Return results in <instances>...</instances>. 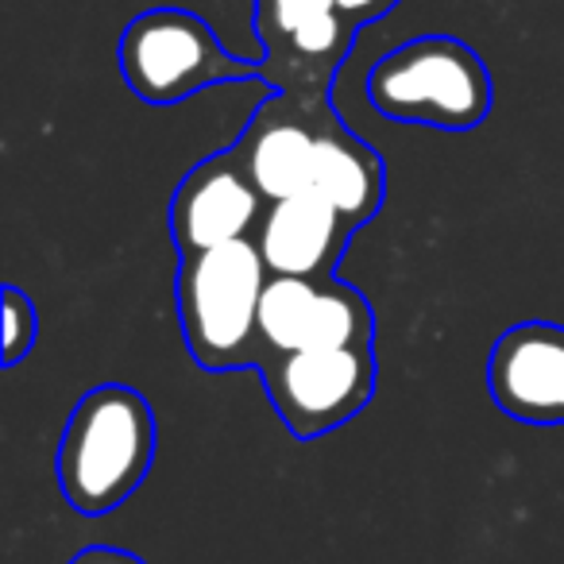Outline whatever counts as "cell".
Segmentation results:
<instances>
[{"mask_svg":"<svg viewBox=\"0 0 564 564\" xmlns=\"http://www.w3.org/2000/svg\"><path fill=\"white\" fill-rule=\"evenodd\" d=\"M70 564H143L135 553H124V549H105V545H94V549H82Z\"/></svg>","mask_w":564,"mask_h":564,"instance_id":"obj_14","label":"cell"},{"mask_svg":"<svg viewBox=\"0 0 564 564\" xmlns=\"http://www.w3.org/2000/svg\"><path fill=\"white\" fill-rule=\"evenodd\" d=\"M274 414L299 441H314L352 422L376 394L371 348H299L274 352L259 368Z\"/></svg>","mask_w":564,"mask_h":564,"instance_id":"obj_5","label":"cell"},{"mask_svg":"<svg viewBox=\"0 0 564 564\" xmlns=\"http://www.w3.org/2000/svg\"><path fill=\"white\" fill-rule=\"evenodd\" d=\"M259 340L267 348V360L274 352H299V348H371L376 310L352 282H340L333 274L325 279L271 274L259 299Z\"/></svg>","mask_w":564,"mask_h":564,"instance_id":"obj_6","label":"cell"},{"mask_svg":"<svg viewBox=\"0 0 564 564\" xmlns=\"http://www.w3.org/2000/svg\"><path fill=\"white\" fill-rule=\"evenodd\" d=\"M487 391L502 414L525 425H564V329L525 322L487 356Z\"/></svg>","mask_w":564,"mask_h":564,"instance_id":"obj_8","label":"cell"},{"mask_svg":"<svg viewBox=\"0 0 564 564\" xmlns=\"http://www.w3.org/2000/svg\"><path fill=\"white\" fill-rule=\"evenodd\" d=\"M155 445V414L135 387L101 383L86 391L66 422L55 456L66 502L86 518L124 507L148 479Z\"/></svg>","mask_w":564,"mask_h":564,"instance_id":"obj_1","label":"cell"},{"mask_svg":"<svg viewBox=\"0 0 564 564\" xmlns=\"http://www.w3.org/2000/svg\"><path fill=\"white\" fill-rule=\"evenodd\" d=\"M356 225L314 194H291L267 202L256 228V248L271 274L325 279L340 263Z\"/></svg>","mask_w":564,"mask_h":564,"instance_id":"obj_10","label":"cell"},{"mask_svg":"<svg viewBox=\"0 0 564 564\" xmlns=\"http://www.w3.org/2000/svg\"><path fill=\"white\" fill-rule=\"evenodd\" d=\"M40 337V310L20 286H4V368H17Z\"/></svg>","mask_w":564,"mask_h":564,"instance_id":"obj_12","label":"cell"},{"mask_svg":"<svg viewBox=\"0 0 564 564\" xmlns=\"http://www.w3.org/2000/svg\"><path fill=\"white\" fill-rule=\"evenodd\" d=\"M394 0H337V9L345 12L352 24H360V20H376L383 17L387 9H391Z\"/></svg>","mask_w":564,"mask_h":564,"instance_id":"obj_15","label":"cell"},{"mask_svg":"<svg viewBox=\"0 0 564 564\" xmlns=\"http://www.w3.org/2000/svg\"><path fill=\"white\" fill-rule=\"evenodd\" d=\"M117 58L128 89L148 105H178L209 86L256 74V66L228 55L209 24L186 9L140 12L120 35Z\"/></svg>","mask_w":564,"mask_h":564,"instance_id":"obj_4","label":"cell"},{"mask_svg":"<svg viewBox=\"0 0 564 564\" xmlns=\"http://www.w3.org/2000/svg\"><path fill=\"white\" fill-rule=\"evenodd\" d=\"M325 120L329 112L310 109V101H299V97H271L256 112L248 132L236 143V155L248 166L251 182L263 189L267 202L306 194Z\"/></svg>","mask_w":564,"mask_h":564,"instance_id":"obj_9","label":"cell"},{"mask_svg":"<svg viewBox=\"0 0 564 564\" xmlns=\"http://www.w3.org/2000/svg\"><path fill=\"white\" fill-rule=\"evenodd\" d=\"M271 279L256 240L220 243L182 256L174 274V306L189 356L205 371L263 368L259 299Z\"/></svg>","mask_w":564,"mask_h":564,"instance_id":"obj_2","label":"cell"},{"mask_svg":"<svg viewBox=\"0 0 564 564\" xmlns=\"http://www.w3.org/2000/svg\"><path fill=\"white\" fill-rule=\"evenodd\" d=\"M325 12H337V0H259V28H263L267 47L282 43Z\"/></svg>","mask_w":564,"mask_h":564,"instance_id":"obj_13","label":"cell"},{"mask_svg":"<svg viewBox=\"0 0 564 564\" xmlns=\"http://www.w3.org/2000/svg\"><path fill=\"white\" fill-rule=\"evenodd\" d=\"M267 213L263 189L251 182L240 155L220 151L209 155L178 182L171 202V236L178 256L209 251L220 243L256 240V228Z\"/></svg>","mask_w":564,"mask_h":564,"instance_id":"obj_7","label":"cell"},{"mask_svg":"<svg viewBox=\"0 0 564 564\" xmlns=\"http://www.w3.org/2000/svg\"><path fill=\"white\" fill-rule=\"evenodd\" d=\"M306 194L329 202L340 209L356 228L368 225L387 197V171L383 159L360 143L340 120H325L322 135H317L314 166H310V186Z\"/></svg>","mask_w":564,"mask_h":564,"instance_id":"obj_11","label":"cell"},{"mask_svg":"<svg viewBox=\"0 0 564 564\" xmlns=\"http://www.w3.org/2000/svg\"><path fill=\"white\" fill-rule=\"evenodd\" d=\"M368 101L379 117L399 124L468 132L491 112V74L468 43L453 35H422L371 66Z\"/></svg>","mask_w":564,"mask_h":564,"instance_id":"obj_3","label":"cell"}]
</instances>
